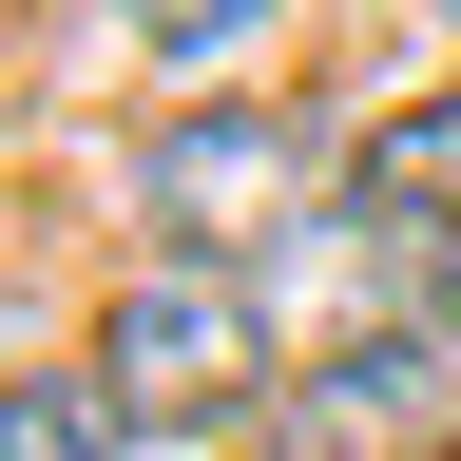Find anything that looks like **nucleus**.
Segmentation results:
<instances>
[{
  "instance_id": "7ed1b4c3",
  "label": "nucleus",
  "mask_w": 461,
  "mask_h": 461,
  "mask_svg": "<svg viewBox=\"0 0 461 461\" xmlns=\"http://www.w3.org/2000/svg\"><path fill=\"white\" fill-rule=\"evenodd\" d=\"M461 346H423V327H366V346H327L308 384H288V423H269V461H442L461 442Z\"/></svg>"
},
{
  "instance_id": "39448f33",
  "label": "nucleus",
  "mask_w": 461,
  "mask_h": 461,
  "mask_svg": "<svg viewBox=\"0 0 461 461\" xmlns=\"http://www.w3.org/2000/svg\"><path fill=\"white\" fill-rule=\"evenodd\" d=\"M250 20H288V0H135V39H154V58H230Z\"/></svg>"
},
{
  "instance_id": "f257e3e1",
  "label": "nucleus",
  "mask_w": 461,
  "mask_h": 461,
  "mask_svg": "<svg viewBox=\"0 0 461 461\" xmlns=\"http://www.w3.org/2000/svg\"><path fill=\"white\" fill-rule=\"evenodd\" d=\"M96 384H115V423H230V403L269 384V288L154 250V269L96 308Z\"/></svg>"
},
{
  "instance_id": "423d86ee",
  "label": "nucleus",
  "mask_w": 461,
  "mask_h": 461,
  "mask_svg": "<svg viewBox=\"0 0 461 461\" xmlns=\"http://www.w3.org/2000/svg\"><path fill=\"white\" fill-rule=\"evenodd\" d=\"M442 461H461V442H442Z\"/></svg>"
},
{
  "instance_id": "f03ea898",
  "label": "nucleus",
  "mask_w": 461,
  "mask_h": 461,
  "mask_svg": "<svg viewBox=\"0 0 461 461\" xmlns=\"http://www.w3.org/2000/svg\"><path fill=\"white\" fill-rule=\"evenodd\" d=\"M308 193H346V173H308V115H250V96H193L135 173L154 250H193V269H250L269 230H308Z\"/></svg>"
},
{
  "instance_id": "20e7f679",
  "label": "nucleus",
  "mask_w": 461,
  "mask_h": 461,
  "mask_svg": "<svg viewBox=\"0 0 461 461\" xmlns=\"http://www.w3.org/2000/svg\"><path fill=\"white\" fill-rule=\"evenodd\" d=\"M135 423H115V384L77 366V384H0V461H115Z\"/></svg>"
}]
</instances>
